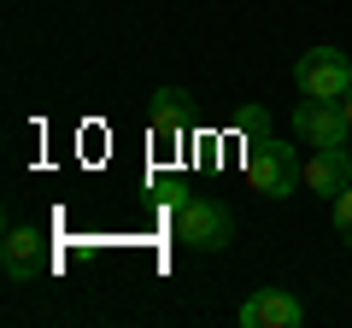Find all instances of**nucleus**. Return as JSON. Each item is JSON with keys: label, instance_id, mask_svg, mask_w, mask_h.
<instances>
[{"label": "nucleus", "instance_id": "1", "mask_svg": "<svg viewBox=\"0 0 352 328\" xmlns=\"http://www.w3.org/2000/svg\"><path fill=\"white\" fill-rule=\"evenodd\" d=\"M247 182L264 194V200H288V194L305 182V164H300V152H294L288 141L252 135L247 141Z\"/></svg>", "mask_w": 352, "mask_h": 328}, {"label": "nucleus", "instance_id": "2", "mask_svg": "<svg viewBox=\"0 0 352 328\" xmlns=\"http://www.w3.org/2000/svg\"><path fill=\"white\" fill-rule=\"evenodd\" d=\"M176 240L188 253H223L235 240V211L223 200H212V194H188L176 205Z\"/></svg>", "mask_w": 352, "mask_h": 328}, {"label": "nucleus", "instance_id": "3", "mask_svg": "<svg viewBox=\"0 0 352 328\" xmlns=\"http://www.w3.org/2000/svg\"><path fill=\"white\" fill-rule=\"evenodd\" d=\"M294 89L311 94V100H346L352 89V59L340 47H311L300 53V65H294Z\"/></svg>", "mask_w": 352, "mask_h": 328}, {"label": "nucleus", "instance_id": "4", "mask_svg": "<svg viewBox=\"0 0 352 328\" xmlns=\"http://www.w3.org/2000/svg\"><path fill=\"white\" fill-rule=\"evenodd\" d=\"M0 270H6V281H18V288L53 276V246H47V235H41V229H12V235L0 240Z\"/></svg>", "mask_w": 352, "mask_h": 328}, {"label": "nucleus", "instance_id": "5", "mask_svg": "<svg viewBox=\"0 0 352 328\" xmlns=\"http://www.w3.org/2000/svg\"><path fill=\"white\" fill-rule=\"evenodd\" d=\"M294 135H300L305 147H346V135H352L346 106H340V100H311V94H300V106H294Z\"/></svg>", "mask_w": 352, "mask_h": 328}, {"label": "nucleus", "instance_id": "6", "mask_svg": "<svg viewBox=\"0 0 352 328\" xmlns=\"http://www.w3.org/2000/svg\"><path fill=\"white\" fill-rule=\"evenodd\" d=\"M235 323H241V328H300V323H305V305L294 299L288 288H258V293L241 299Z\"/></svg>", "mask_w": 352, "mask_h": 328}, {"label": "nucleus", "instance_id": "7", "mask_svg": "<svg viewBox=\"0 0 352 328\" xmlns=\"http://www.w3.org/2000/svg\"><path fill=\"white\" fill-rule=\"evenodd\" d=\"M346 182H352V152L346 147H311V159H305V188L335 200Z\"/></svg>", "mask_w": 352, "mask_h": 328}, {"label": "nucleus", "instance_id": "8", "mask_svg": "<svg viewBox=\"0 0 352 328\" xmlns=\"http://www.w3.org/2000/svg\"><path fill=\"white\" fill-rule=\"evenodd\" d=\"M182 124H188V89H153V129L159 135H182Z\"/></svg>", "mask_w": 352, "mask_h": 328}, {"label": "nucleus", "instance_id": "9", "mask_svg": "<svg viewBox=\"0 0 352 328\" xmlns=\"http://www.w3.org/2000/svg\"><path fill=\"white\" fill-rule=\"evenodd\" d=\"M329 223H335V235H340V240L352 246V182H346V188L335 194V211H329Z\"/></svg>", "mask_w": 352, "mask_h": 328}, {"label": "nucleus", "instance_id": "10", "mask_svg": "<svg viewBox=\"0 0 352 328\" xmlns=\"http://www.w3.org/2000/svg\"><path fill=\"white\" fill-rule=\"evenodd\" d=\"M235 124H241V129H258V124H264V112H258V106H241Z\"/></svg>", "mask_w": 352, "mask_h": 328}, {"label": "nucleus", "instance_id": "11", "mask_svg": "<svg viewBox=\"0 0 352 328\" xmlns=\"http://www.w3.org/2000/svg\"><path fill=\"white\" fill-rule=\"evenodd\" d=\"M340 106H346V124H352V89H346V100H340Z\"/></svg>", "mask_w": 352, "mask_h": 328}]
</instances>
